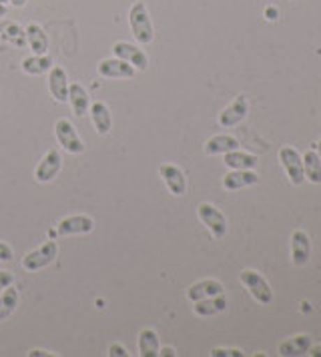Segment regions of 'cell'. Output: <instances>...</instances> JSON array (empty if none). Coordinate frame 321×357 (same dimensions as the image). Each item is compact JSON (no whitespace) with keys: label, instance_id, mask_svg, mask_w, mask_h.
Masks as SVG:
<instances>
[{"label":"cell","instance_id":"6da1fadb","mask_svg":"<svg viewBox=\"0 0 321 357\" xmlns=\"http://www.w3.org/2000/svg\"><path fill=\"white\" fill-rule=\"evenodd\" d=\"M128 22H130V33L135 36V40L139 45H149L153 43L155 38V29H153V22L149 17V10L144 6V2H135L130 6V13H128Z\"/></svg>","mask_w":321,"mask_h":357},{"label":"cell","instance_id":"7a4b0ae2","mask_svg":"<svg viewBox=\"0 0 321 357\" xmlns=\"http://www.w3.org/2000/svg\"><path fill=\"white\" fill-rule=\"evenodd\" d=\"M241 283L245 285V289L251 293V297L261 305H269L273 301V291L267 283V279L257 273L253 269H245L241 271Z\"/></svg>","mask_w":321,"mask_h":357},{"label":"cell","instance_id":"3957f363","mask_svg":"<svg viewBox=\"0 0 321 357\" xmlns=\"http://www.w3.org/2000/svg\"><path fill=\"white\" fill-rule=\"evenodd\" d=\"M197 215H199V219L203 221V225L211 231V235L215 239H223L225 235H227V219H225L223 213L219 211L215 205L201 203L197 207Z\"/></svg>","mask_w":321,"mask_h":357},{"label":"cell","instance_id":"277c9868","mask_svg":"<svg viewBox=\"0 0 321 357\" xmlns=\"http://www.w3.org/2000/svg\"><path fill=\"white\" fill-rule=\"evenodd\" d=\"M279 162L285 169V175L293 185H301L305 181L304 159L293 146H281L279 149Z\"/></svg>","mask_w":321,"mask_h":357},{"label":"cell","instance_id":"5b68a950","mask_svg":"<svg viewBox=\"0 0 321 357\" xmlns=\"http://www.w3.org/2000/svg\"><path fill=\"white\" fill-rule=\"evenodd\" d=\"M54 135H57V139H59V143L63 145L64 151H68L70 155H80V153H84V143L80 141L79 132L75 130L73 123H70L68 119L57 121V125H54Z\"/></svg>","mask_w":321,"mask_h":357},{"label":"cell","instance_id":"8992f818","mask_svg":"<svg viewBox=\"0 0 321 357\" xmlns=\"http://www.w3.org/2000/svg\"><path fill=\"white\" fill-rule=\"evenodd\" d=\"M57 255H59V245H57V241H47L43 247L31 251V253L22 259V267H24L27 271H38V269L50 265L52 261L57 259Z\"/></svg>","mask_w":321,"mask_h":357},{"label":"cell","instance_id":"52a82bcc","mask_svg":"<svg viewBox=\"0 0 321 357\" xmlns=\"http://www.w3.org/2000/svg\"><path fill=\"white\" fill-rule=\"evenodd\" d=\"M159 175L160 178L165 181L167 189H169L173 195L175 197L185 195V191H187V178H185V173H183L177 165H171V162L160 165Z\"/></svg>","mask_w":321,"mask_h":357},{"label":"cell","instance_id":"ba28073f","mask_svg":"<svg viewBox=\"0 0 321 357\" xmlns=\"http://www.w3.org/2000/svg\"><path fill=\"white\" fill-rule=\"evenodd\" d=\"M95 229V221L87 215H70V217H64L59 221L57 225V233L59 235H84V233H91Z\"/></svg>","mask_w":321,"mask_h":357},{"label":"cell","instance_id":"9c48e42d","mask_svg":"<svg viewBox=\"0 0 321 357\" xmlns=\"http://www.w3.org/2000/svg\"><path fill=\"white\" fill-rule=\"evenodd\" d=\"M249 113V102H247V97L245 95H239V97H235V100L223 109L221 113H219V125L225 127V129H229V127H235V125H239L241 121L247 116Z\"/></svg>","mask_w":321,"mask_h":357},{"label":"cell","instance_id":"30bf717a","mask_svg":"<svg viewBox=\"0 0 321 357\" xmlns=\"http://www.w3.org/2000/svg\"><path fill=\"white\" fill-rule=\"evenodd\" d=\"M63 167V157L57 149H50L47 155L43 157V161L38 162L36 171H34V178L38 183H48L52 178L57 177V173L61 171Z\"/></svg>","mask_w":321,"mask_h":357},{"label":"cell","instance_id":"8fae6325","mask_svg":"<svg viewBox=\"0 0 321 357\" xmlns=\"http://www.w3.org/2000/svg\"><path fill=\"white\" fill-rule=\"evenodd\" d=\"M135 73L137 68L123 59H105L98 63V75L105 79H130L135 77Z\"/></svg>","mask_w":321,"mask_h":357},{"label":"cell","instance_id":"7c38bea8","mask_svg":"<svg viewBox=\"0 0 321 357\" xmlns=\"http://www.w3.org/2000/svg\"><path fill=\"white\" fill-rule=\"evenodd\" d=\"M311 255V241L309 235L305 233L304 229H295L291 233V263L301 267L309 261Z\"/></svg>","mask_w":321,"mask_h":357},{"label":"cell","instance_id":"4fadbf2b","mask_svg":"<svg viewBox=\"0 0 321 357\" xmlns=\"http://www.w3.org/2000/svg\"><path fill=\"white\" fill-rule=\"evenodd\" d=\"M112 52H114V56H117V59L127 61L128 65H133L137 70H147V66H149V59H147V54H144L143 50L139 49V47L130 45V43H114Z\"/></svg>","mask_w":321,"mask_h":357},{"label":"cell","instance_id":"5bb4252c","mask_svg":"<svg viewBox=\"0 0 321 357\" xmlns=\"http://www.w3.org/2000/svg\"><path fill=\"white\" fill-rule=\"evenodd\" d=\"M259 183V175L253 173L251 169H233L231 173H227L223 178V187L227 191H237V189H245Z\"/></svg>","mask_w":321,"mask_h":357},{"label":"cell","instance_id":"9a60e30c","mask_svg":"<svg viewBox=\"0 0 321 357\" xmlns=\"http://www.w3.org/2000/svg\"><path fill=\"white\" fill-rule=\"evenodd\" d=\"M48 89L54 100L66 102L68 100V79L63 66H52L48 75Z\"/></svg>","mask_w":321,"mask_h":357},{"label":"cell","instance_id":"2e32d148","mask_svg":"<svg viewBox=\"0 0 321 357\" xmlns=\"http://www.w3.org/2000/svg\"><path fill=\"white\" fill-rule=\"evenodd\" d=\"M309 347H311V337L305 333H299V335H293L289 340L281 341L277 347V354L281 357H299L305 356Z\"/></svg>","mask_w":321,"mask_h":357},{"label":"cell","instance_id":"e0dca14e","mask_svg":"<svg viewBox=\"0 0 321 357\" xmlns=\"http://www.w3.org/2000/svg\"><path fill=\"white\" fill-rule=\"evenodd\" d=\"M219 293H223V285L217 279H203V281L193 283L191 287L187 289V299L195 303V301H201L205 297H213V295H219Z\"/></svg>","mask_w":321,"mask_h":357},{"label":"cell","instance_id":"ac0fdd59","mask_svg":"<svg viewBox=\"0 0 321 357\" xmlns=\"http://www.w3.org/2000/svg\"><path fill=\"white\" fill-rule=\"evenodd\" d=\"M68 102L73 107V113L77 116H84L89 113V107H91V100H89V93L87 89L75 82V84H68Z\"/></svg>","mask_w":321,"mask_h":357},{"label":"cell","instance_id":"d6986e66","mask_svg":"<svg viewBox=\"0 0 321 357\" xmlns=\"http://www.w3.org/2000/svg\"><path fill=\"white\" fill-rule=\"evenodd\" d=\"M225 307H227V299H225L223 293H219L213 297H205L201 301H195L193 311L201 317H211V315H217V313L225 311Z\"/></svg>","mask_w":321,"mask_h":357},{"label":"cell","instance_id":"ffe728a7","mask_svg":"<svg viewBox=\"0 0 321 357\" xmlns=\"http://www.w3.org/2000/svg\"><path fill=\"white\" fill-rule=\"evenodd\" d=\"M91 119H93V125H95V129L98 135H109L111 132L112 127V121H111V111H109V107L105 105V102H93L91 105Z\"/></svg>","mask_w":321,"mask_h":357},{"label":"cell","instance_id":"44dd1931","mask_svg":"<svg viewBox=\"0 0 321 357\" xmlns=\"http://www.w3.org/2000/svg\"><path fill=\"white\" fill-rule=\"evenodd\" d=\"M239 141L231 135H215L205 143V153L207 155H225L229 151H237Z\"/></svg>","mask_w":321,"mask_h":357},{"label":"cell","instance_id":"7402d4cb","mask_svg":"<svg viewBox=\"0 0 321 357\" xmlns=\"http://www.w3.org/2000/svg\"><path fill=\"white\" fill-rule=\"evenodd\" d=\"M24 36H27L29 47H31L34 54H47L48 38L47 33L43 31V26H38V24L32 22V24H29V26L24 29Z\"/></svg>","mask_w":321,"mask_h":357},{"label":"cell","instance_id":"603a6c76","mask_svg":"<svg viewBox=\"0 0 321 357\" xmlns=\"http://www.w3.org/2000/svg\"><path fill=\"white\" fill-rule=\"evenodd\" d=\"M304 159V175L309 183L320 185L321 183V157L315 151H307Z\"/></svg>","mask_w":321,"mask_h":357},{"label":"cell","instance_id":"cb8c5ba5","mask_svg":"<svg viewBox=\"0 0 321 357\" xmlns=\"http://www.w3.org/2000/svg\"><path fill=\"white\" fill-rule=\"evenodd\" d=\"M225 165L229 169H255L257 167V157L255 155H249V153H243V151H229L225 153Z\"/></svg>","mask_w":321,"mask_h":357},{"label":"cell","instance_id":"d4e9b609","mask_svg":"<svg viewBox=\"0 0 321 357\" xmlns=\"http://www.w3.org/2000/svg\"><path fill=\"white\" fill-rule=\"evenodd\" d=\"M139 356H159V337H157V333L153 329H143L139 333Z\"/></svg>","mask_w":321,"mask_h":357},{"label":"cell","instance_id":"484cf974","mask_svg":"<svg viewBox=\"0 0 321 357\" xmlns=\"http://www.w3.org/2000/svg\"><path fill=\"white\" fill-rule=\"evenodd\" d=\"M50 68H52V59L47 54H34V56H29L22 61V70L27 75H43Z\"/></svg>","mask_w":321,"mask_h":357},{"label":"cell","instance_id":"4316f807","mask_svg":"<svg viewBox=\"0 0 321 357\" xmlns=\"http://www.w3.org/2000/svg\"><path fill=\"white\" fill-rule=\"evenodd\" d=\"M18 307V291L15 287H6L4 293L0 295V321H4L6 317H10Z\"/></svg>","mask_w":321,"mask_h":357},{"label":"cell","instance_id":"83f0119b","mask_svg":"<svg viewBox=\"0 0 321 357\" xmlns=\"http://www.w3.org/2000/svg\"><path fill=\"white\" fill-rule=\"evenodd\" d=\"M213 357H243L245 354L241 349H233V347H213L211 349Z\"/></svg>","mask_w":321,"mask_h":357},{"label":"cell","instance_id":"f1b7e54d","mask_svg":"<svg viewBox=\"0 0 321 357\" xmlns=\"http://www.w3.org/2000/svg\"><path fill=\"white\" fill-rule=\"evenodd\" d=\"M0 261H13V247L0 241Z\"/></svg>","mask_w":321,"mask_h":357},{"label":"cell","instance_id":"f546056e","mask_svg":"<svg viewBox=\"0 0 321 357\" xmlns=\"http://www.w3.org/2000/svg\"><path fill=\"white\" fill-rule=\"evenodd\" d=\"M13 279H15V277H13L10 271H0V291L6 289L8 285H13Z\"/></svg>","mask_w":321,"mask_h":357},{"label":"cell","instance_id":"4dcf8cb0","mask_svg":"<svg viewBox=\"0 0 321 357\" xmlns=\"http://www.w3.org/2000/svg\"><path fill=\"white\" fill-rule=\"evenodd\" d=\"M109 356H112V357H127L128 354H127V349H125V347H123V345H119V343H114V345H111V349H109Z\"/></svg>","mask_w":321,"mask_h":357},{"label":"cell","instance_id":"1f68e13d","mask_svg":"<svg viewBox=\"0 0 321 357\" xmlns=\"http://www.w3.org/2000/svg\"><path fill=\"white\" fill-rule=\"evenodd\" d=\"M307 356L321 357V345H311V347L307 349Z\"/></svg>","mask_w":321,"mask_h":357},{"label":"cell","instance_id":"d6a6232c","mask_svg":"<svg viewBox=\"0 0 321 357\" xmlns=\"http://www.w3.org/2000/svg\"><path fill=\"white\" fill-rule=\"evenodd\" d=\"M265 18H267V20H277V8L269 6V8L265 10Z\"/></svg>","mask_w":321,"mask_h":357},{"label":"cell","instance_id":"836d02e7","mask_svg":"<svg viewBox=\"0 0 321 357\" xmlns=\"http://www.w3.org/2000/svg\"><path fill=\"white\" fill-rule=\"evenodd\" d=\"M159 356H177L173 347H165V349H159Z\"/></svg>","mask_w":321,"mask_h":357},{"label":"cell","instance_id":"e575fe53","mask_svg":"<svg viewBox=\"0 0 321 357\" xmlns=\"http://www.w3.org/2000/svg\"><path fill=\"white\" fill-rule=\"evenodd\" d=\"M27 2H29V0H10V4H13L15 8H22V6H27Z\"/></svg>","mask_w":321,"mask_h":357},{"label":"cell","instance_id":"d590c367","mask_svg":"<svg viewBox=\"0 0 321 357\" xmlns=\"http://www.w3.org/2000/svg\"><path fill=\"white\" fill-rule=\"evenodd\" d=\"M29 356H31V357H38V356L48 357V356H52V354H48V351H40V349H34V351H31Z\"/></svg>","mask_w":321,"mask_h":357},{"label":"cell","instance_id":"8d00e7d4","mask_svg":"<svg viewBox=\"0 0 321 357\" xmlns=\"http://www.w3.org/2000/svg\"><path fill=\"white\" fill-rule=\"evenodd\" d=\"M6 15H8V8H6V4H2V2H0V18L6 17Z\"/></svg>","mask_w":321,"mask_h":357},{"label":"cell","instance_id":"74e56055","mask_svg":"<svg viewBox=\"0 0 321 357\" xmlns=\"http://www.w3.org/2000/svg\"><path fill=\"white\" fill-rule=\"evenodd\" d=\"M318 151H320L318 155H320V157H321V139H320V143H318Z\"/></svg>","mask_w":321,"mask_h":357},{"label":"cell","instance_id":"f35d334b","mask_svg":"<svg viewBox=\"0 0 321 357\" xmlns=\"http://www.w3.org/2000/svg\"><path fill=\"white\" fill-rule=\"evenodd\" d=\"M0 2H2V4H6V2H10V0H0Z\"/></svg>","mask_w":321,"mask_h":357}]
</instances>
